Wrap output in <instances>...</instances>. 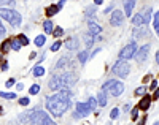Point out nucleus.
<instances>
[{
	"instance_id": "nucleus-1",
	"label": "nucleus",
	"mask_w": 159,
	"mask_h": 125,
	"mask_svg": "<svg viewBox=\"0 0 159 125\" xmlns=\"http://www.w3.org/2000/svg\"><path fill=\"white\" fill-rule=\"evenodd\" d=\"M72 100H73V95L70 92V89H60L59 92H56L54 95L46 98V109L54 117H60L70 108Z\"/></svg>"
},
{
	"instance_id": "nucleus-2",
	"label": "nucleus",
	"mask_w": 159,
	"mask_h": 125,
	"mask_svg": "<svg viewBox=\"0 0 159 125\" xmlns=\"http://www.w3.org/2000/svg\"><path fill=\"white\" fill-rule=\"evenodd\" d=\"M76 82L75 73H65L60 76H53L49 81V89L51 90H60V89H69L70 86Z\"/></svg>"
},
{
	"instance_id": "nucleus-3",
	"label": "nucleus",
	"mask_w": 159,
	"mask_h": 125,
	"mask_svg": "<svg viewBox=\"0 0 159 125\" xmlns=\"http://www.w3.org/2000/svg\"><path fill=\"white\" fill-rule=\"evenodd\" d=\"M29 122L30 125H56L45 111H32L29 114Z\"/></svg>"
},
{
	"instance_id": "nucleus-4",
	"label": "nucleus",
	"mask_w": 159,
	"mask_h": 125,
	"mask_svg": "<svg viewBox=\"0 0 159 125\" xmlns=\"http://www.w3.org/2000/svg\"><path fill=\"white\" fill-rule=\"evenodd\" d=\"M0 18L8 21L13 27L21 25V21H22L21 14L18 11H15V10H10V8H0Z\"/></svg>"
},
{
	"instance_id": "nucleus-5",
	"label": "nucleus",
	"mask_w": 159,
	"mask_h": 125,
	"mask_svg": "<svg viewBox=\"0 0 159 125\" xmlns=\"http://www.w3.org/2000/svg\"><path fill=\"white\" fill-rule=\"evenodd\" d=\"M102 90L103 92H110L113 97H118V95H121V93L124 92V84L119 82V81L110 79V81H107V82L103 84Z\"/></svg>"
},
{
	"instance_id": "nucleus-6",
	"label": "nucleus",
	"mask_w": 159,
	"mask_h": 125,
	"mask_svg": "<svg viewBox=\"0 0 159 125\" xmlns=\"http://www.w3.org/2000/svg\"><path fill=\"white\" fill-rule=\"evenodd\" d=\"M111 71H113L116 76H119V78H126L127 75H129V71H131V67H129V63H127L126 60H121V59H119V60H118V62L113 65Z\"/></svg>"
},
{
	"instance_id": "nucleus-7",
	"label": "nucleus",
	"mask_w": 159,
	"mask_h": 125,
	"mask_svg": "<svg viewBox=\"0 0 159 125\" xmlns=\"http://www.w3.org/2000/svg\"><path fill=\"white\" fill-rule=\"evenodd\" d=\"M135 51H137V45H135L134 41H132V43H129V45H126L123 49H121V52H119V59H121V60L132 59L134 54H135Z\"/></svg>"
},
{
	"instance_id": "nucleus-8",
	"label": "nucleus",
	"mask_w": 159,
	"mask_h": 125,
	"mask_svg": "<svg viewBox=\"0 0 159 125\" xmlns=\"http://www.w3.org/2000/svg\"><path fill=\"white\" fill-rule=\"evenodd\" d=\"M91 108L87 106V103H81V101H78L76 103V113H75V117L76 119H80V117H86L87 114H91Z\"/></svg>"
},
{
	"instance_id": "nucleus-9",
	"label": "nucleus",
	"mask_w": 159,
	"mask_h": 125,
	"mask_svg": "<svg viewBox=\"0 0 159 125\" xmlns=\"http://www.w3.org/2000/svg\"><path fill=\"white\" fill-rule=\"evenodd\" d=\"M148 52H150V45H145V46H142L140 49H137V52L134 54V57L137 59V62H145Z\"/></svg>"
},
{
	"instance_id": "nucleus-10",
	"label": "nucleus",
	"mask_w": 159,
	"mask_h": 125,
	"mask_svg": "<svg viewBox=\"0 0 159 125\" xmlns=\"http://www.w3.org/2000/svg\"><path fill=\"white\" fill-rule=\"evenodd\" d=\"M124 22V13L113 11L111 13V25H121Z\"/></svg>"
},
{
	"instance_id": "nucleus-11",
	"label": "nucleus",
	"mask_w": 159,
	"mask_h": 125,
	"mask_svg": "<svg viewBox=\"0 0 159 125\" xmlns=\"http://www.w3.org/2000/svg\"><path fill=\"white\" fill-rule=\"evenodd\" d=\"M147 33H148V27H147V25H140V27H135V29H134L132 35H134L135 40H138V38H143V36H147Z\"/></svg>"
},
{
	"instance_id": "nucleus-12",
	"label": "nucleus",
	"mask_w": 159,
	"mask_h": 125,
	"mask_svg": "<svg viewBox=\"0 0 159 125\" xmlns=\"http://www.w3.org/2000/svg\"><path fill=\"white\" fill-rule=\"evenodd\" d=\"M151 101H153V98H151L150 95H145L143 98L138 101V106H137V108H138V111H147L148 108H150Z\"/></svg>"
},
{
	"instance_id": "nucleus-13",
	"label": "nucleus",
	"mask_w": 159,
	"mask_h": 125,
	"mask_svg": "<svg viewBox=\"0 0 159 125\" xmlns=\"http://www.w3.org/2000/svg\"><path fill=\"white\" fill-rule=\"evenodd\" d=\"M135 6V0H126L124 2V16H131Z\"/></svg>"
},
{
	"instance_id": "nucleus-14",
	"label": "nucleus",
	"mask_w": 159,
	"mask_h": 125,
	"mask_svg": "<svg viewBox=\"0 0 159 125\" xmlns=\"http://www.w3.org/2000/svg\"><path fill=\"white\" fill-rule=\"evenodd\" d=\"M87 27H89V33H92V35H99V33L102 32V27L97 24V22H94V21H89Z\"/></svg>"
},
{
	"instance_id": "nucleus-15",
	"label": "nucleus",
	"mask_w": 159,
	"mask_h": 125,
	"mask_svg": "<svg viewBox=\"0 0 159 125\" xmlns=\"http://www.w3.org/2000/svg\"><path fill=\"white\" fill-rule=\"evenodd\" d=\"M65 48L69 51H76V49H78V40L73 38V36H72V38H69L65 41Z\"/></svg>"
},
{
	"instance_id": "nucleus-16",
	"label": "nucleus",
	"mask_w": 159,
	"mask_h": 125,
	"mask_svg": "<svg viewBox=\"0 0 159 125\" xmlns=\"http://www.w3.org/2000/svg\"><path fill=\"white\" fill-rule=\"evenodd\" d=\"M96 101L100 104V106H105V104H107V92L100 90L99 95H97V98H96Z\"/></svg>"
},
{
	"instance_id": "nucleus-17",
	"label": "nucleus",
	"mask_w": 159,
	"mask_h": 125,
	"mask_svg": "<svg viewBox=\"0 0 159 125\" xmlns=\"http://www.w3.org/2000/svg\"><path fill=\"white\" fill-rule=\"evenodd\" d=\"M151 13H153V11H151V8H147V10L143 11V14H142V19H143V24H150V21H151V16H153Z\"/></svg>"
},
{
	"instance_id": "nucleus-18",
	"label": "nucleus",
	"mask_w": 159,
	"mask_h": 125,
	"mask_svg": "<svg viewBox=\"0 0 159 125\" xmlns=\"http://www.w3.org/2000/svg\"><path fill=\"white\" fill-rule=\"evenodd\" d=\"M59 6L57 5H51V6H48V8H46V16H54V14H57V13H59Z\"/></svg>"
},
{
	"instance_id": "nucleus-19",
	"label": "nucleus",
	"mask_w": 159,
	"mask_h": 125,
	"mask_svg": "<svg viewBox=\"0 0 159 125\" xmlns=\"http://www.w3.org/2000/svg\"><path fill=\"white\" fill-rule=\"evenodd\" d=\"M67 63H69V57H60L56 63V68H65Z\"/></svg>"
},
{
	"instance_id": "nucleus-20",
	"label": "nucleus",
	"mask_w": 159,
	"mask_h": 125,
	"mask_svg": "<svg viewBox=\"0 0 159 125\" xmlns=\"http://www.w3.org/2000/svg\"><path fill=\"white\" fill-rule=\"evenodd\" d=\"M43 30H45L46 33H53V30H54V24L51 21H45L43 22Z\"/></svg>"
},
{
	"instance_id": "nucleus-21",
	"label": "nucleus",
	"mask_w": 159,
	"mask_h": 125,
	"mask_svg": "<svg viewBox=\"0 0 159 125\" xmlns=\"http://www.w3.org/2000/svg\"><path fill=\"white\" fill-rule=\"evenodd\" d=\"M94 43V35L92 33H87L86 36H84V45H86V48H91Z\"/></svg>"
},
{
	"instance_id": "nucleus-22",
	"label": "nucleus",
	"mask_w": 159,
	"mask_h": 125,
	"mask_svg": "<svg viewBox=\"0 0 159 125\" xmlns=\"http://www.w3.org/2000/svg\"><path fill=\"white\" fill-rule=\"evenodd\" d=\"M132 24H134L135 27H140V25H143V19H142V14L134 16V18H132Z\"/></svg>"
},
{
	"instance_id": "nucleus-23",
	"label": "nucleus",
	"mask_w": 159,
	"mask_h": 125,
	"mask_svg": "<svg viewBox=\"0 0 159 125\" xmlns=\"http://www.w3.org/2000/svg\"><path fill=\"white\" fill-rule=\"evenodd\" d=\"M78 59L81 63H86L87 59H89V54H87V51H81V52L78 54Z\"/></svg>"
},
{
	"instance_id": "nucleus-24",
	"label": "nucleus",
	"mask_w": 159,
	"mask_h": 125,
	"mask_svg": "<svg viewBox=\"0 0 159 125\" xmlns=\"http://www.w3.org/2000/svg\"><path fill=\"white\" fill-rule=\"evenodd\" d=\"M10 48L13 51H19L21 49V43H19L18 40H11V41H10Z\"/></svg>"
},
{
	"instance_id": "nucleus-25",
	"label": "nucleus",
	"mask_w": 159,
	"mask_h": 125,
	"mask_svg": "<svg viewBox=\"0 0 159 125\" xmlns=\"http://www.w3.org/2000/svg\"><path fill=\"white\" fill-rule=\"evenodd\" d=\"M45 41H46L45 35H38V36L35 38V46H38V48H40V46H43V45H45Z\"/></svg>"
},
{
	"instance_id": "nucleus-26",
	"label": "nucleus",
	"mask_w": 159,
	"mask_h": 125,
	"mask_svg": "<svg viewBox=\"0 0 159 125\" xmlns=\"http://www.w3.org/2000/svg\"><path fill=\"white\" fill-rule=\"evenodd\" d=\"M0 97H2V98H6V100H13V98H16V93H13V92H2V93H0Z\"/></svg>"
},
{
	"instance_id": "nucleus-27",
	"label": "nucleus",
	"mask_w": 159,
	"mask_h": 125,
	"mask_svg": "<svg viewBox=\"0 0 159 125\" xmlns=\"http://www.w3.org/2000/svg\"><path fill=\"white\" fill-rule=\"evenodd\" d=\"M10 41H11V40H5V41L2 43V48H0L2 52H8L10 51Z\"/></svg>"
},
{
	"instance_id": "nucleus-28",
	"label": "nucleus",
	"mask_w": 159,
	"mask_h": 125,
	"mask_svg": "<svg viewBox=\"0 0 159 125\" xmlns=\"http://www.w3.org/2000/svg\"><path fill=\"white\" fill-rule=\"evenodd\" d=\"M33 75L35 76H43L45 75V68H43V67H35V68H33Z\"/></svg>"
},
{
	"instance_id": "nucleus-29",
	"label": "nucleus",
	"mask_w": 159,
	"mask_h": 125,
	"mask_svg": "<svg viewBox=\"0 0 159 125\" xmlns=\"http://www.w3.org/2000/svg\"><path fill=\"white\" fill-rule=\"evenodd\" d=\"M18 41L21 43V46H27V45H29V40H27L26 35H19L18 36Z\"/></svg>"
},
{
	"instance_id": "nucleus-30",
	"label": "nucleus",
	"mask_w": 159,
	"mask_h": 125,
	"mask_svg": "<svg viewBox=\"0 0 159 125\" xmlns=\"http://www.w3.org/2000/svg\"><path fill=\"white\" fill-rule=\"evenodd\" d=\"M94 14H96V8H94V6H87L86 8V16L87 18H92Z\"/></svg>"
},
{
	"instance_id": "nucleus-31",
	"label": "nucleus",
	"mask_w": 159,
	"mask_h": 125,
	"mask_svg": "<svg viewBox=\"0 0 159 125\" xmlns=\"http://www.w3.org/2000/svg\"><path fill=\"white\" fill-rule=\"evenodd\" d=\"M87 106H89L91 109H96V106H97V101H96V98H94V97H91V98L87 100Z\"/></svg>"
},
{
	"instance_id": "nucleus-32",
	"label": "nucleus",
	"mask_w": 159,
	"mask_h": 125,
	"mask_svg": "<svg viewBox=\"0 0 159 125\" xmlns=\"http://www.w3.org/2000/svg\"><path fill=\"white\" fill-rule=\"evenodd\" d=\"M29 92L32 93V95H37V93L40 92V86H38V84H33V86L30 87V90H29Z\"/></svg>"
},
{
	"instance_id": "nucleus-33",
	"label": "nucleus",
	"mask_w": 159,
	"mask_h": 125,
	"mask_svg": "<svg viewBox=\"0 0 159 125\" xmlns=\"http://www.w3.org/2000/svg\"><path fill=\"white\" fill-rule=\"evenodd\" d=\"M53 33H54V36H56V38H59V36L64 33V29H62V27H57V29L53 30Z\"/></svg>"
},
{
	"instance_id": "nucleus-34",
	"label": "nucleus",
	"mask_w": 159,
	"mask_h": 125,
	"mask_svg": "<svg viewBox=\"0 0 159 125\" xmlns=\"http://www.w3.org/2000/svg\"><path fill=\"white\" fill-rule=\"evenodd\" d=\"M145 93H147V87H138V89L135 90V95H138V97L145 95Z\"/></svg>"
},
{
	"instance_id": "nucleus-35",
	"label": "nucleus",
	"mask_w": 159,
	"mask_h": 125,
	"mask_svg": "<svg viewBox=\"0 0 159 125\" xmlns=\"http://www.w3.org/2000/svg\"><path fill=\"white\" fill-rule=\"evenodd\" d=\"M154 30H159V14L158 13H154Z\"/></svg>"
},
{
	"instance_id": "nucleus-36",
	"label": "nucleus",
	"mask_w": 159,
	"mask_h": 125,
	"mask_svg": "<svg viewBox=\"0 0 159 125\" xmlns=\"http://www.w3.org/2000/svg\"><path fill=\"white\" fill-rule=\"evenodd\" d=\"M118 116H119V109H116V108H115V109H111V113H110L111 119H116Z\"/></svg>"
},
{
	"instance_id": "nucleus-37",
	"label": "nucleus",
	"mask_w": 159,
	"mask_h": 125,
	"mask_svg": "<svg viewBox=\"0 0 159 125\" xmlns=\"http://www.w3.org/2000/svg\"><path fill=\"white\" fill-rule=\"evenodd\" d=\"M29 103H30L29 98H21V100H19V104H21V106H27Z\"/></svg>"
},
{
	"instance_id": "nucleus-38",
	"label": "nucleus",
	"mask_w": 159,
	"mask_h": 125,
	"mask_svg": "<svg viewBox=\"0 0 159 125\" xmlns=\"http://www.w3.org/2000/svg\"><path fill=\"white\" fill-rule=\"evenodd\" d=\"M15 0H0V5H13Z\"/></svg>"
},
{
	"instance_id": "nucleus-39",
	"label": "nucleus",
	"mask_w": 159,
	"mask_h": 125,
	"mask_svg": "<svg viewBox=\"0 0 159 125\" xmlns=\"http://www.w3.org/2000/svg\"><path fill=\"white\" fill-rule=\"evenodd\" d=\"M138 117V108H134L132 109V120H135Z\"/></svg>"
},
{
	"instance_id": "nucleus-40",
	"label": "nucleus",
	"mask_w": 159,
	"mask_h": 125,
	"mask_svg": "<svg viewBox=\"0 0 159 125\" xmlns=\"http://www.w3.org/2000/svg\"><path fill=\"white\" fill-rule=\"evenodd\" d=\"M59 48H60V41H56V43H54V45L51 46V51H57Z\"/></svg>"
},
{
	"instance_id": "nucleus-41",
	"label": "nucleus",
	"mask_w": 159,
	"mask_h": 125,
	"mask_svg": "<svg viewBox=\"0 0 159 125\" xmlns=\"http://www.w3.org/2000/svg\"><path fill=\"white\" fill-rule=\"evenodd\" d=\"M5 33H6V30H5V27L2 25V22H0V38H2V36H5Z\"/></svg>"
},
{
	"instance_id": "nucleus-42",
	"label": "nucleus",
	"mask_w": 159,
	"mask_h": 125,
	"mask_svg": "<svg viewBox=\"0 0 159 125\" xmlns=\"http://www.w3.org/2000/svg\"><path fill=\"white\" fill-rule=\"evenodd\" d=\"M5 84H6V87H11V86H15V79H8Z\"/></svg>"
},
{
	"instance_id": "nucleus-43",
	"label": "nucleus",
	"mask_w": 159,
	"mask_h": 125,
	"mask_svg": "<svg viewBox=\"0 0 159 125\" xmlns=\"http://www.w3.org/2000/svg\"><path fill=\"white\" fill-rule=\"evenodd\" d=\"M158 87V81H153V82H151V89H156Z\"/></svg>"
},
{
	"instance_id": "nucleus-44",
	"label": "nucleus",
	"mask_w": 159,
	"mask_h": 125,
	"mask_svg": "<svg viewBox=\"0 0 159 125\" xmlns=\"http://www.w3.org/2000/svg\"><path fill=\"white\" fill-rule=\"evenodd\" d=\"M2 70H8V63H6V62H3V65H2Z\"/></svg>"
},
{
	"instance_id": "nucleus-45",
	"label": "nucleus",
	"mask_w": 159,
	"mask_h": 125,
	"mask_svg": "<svg viewBox=\"0 0 159 125\" xmlns=\"http://www.w3.org/2000/svg\"><path fill=\"white\" fill-rule=\"evenodd\" d=\"M65 2H67V0H60V2H59V5H57V6H59V8H62V5H64Z\"/></svg>"
},
{
	"instance_id": "nucleus-46",
	"label": "nucleus",
	"mask_w": 159,
	"mask_h": 125,
	"mask_svg": "<svg viewBox=\"0 0 159 125\" xmlns=\"http://www.w3.org/2000/svg\"><path fill=\"white\" fill-rule=\"evenodd\" d=\"M150 76H151V75H148V76H145V78H143V82H148V81H150Z\"/></svg>"
},
{
	"instance_id": "nucleus-47",
	"label": "nucleus",
	"mask_w": 159,
	"mask_h": 125,
	"mask_svg": "<svg viewBox=\"0 0 159 125\" xmlns=\"http://www.w3.org/2000/svg\"><path fill=\"white\" fill-rule=\"evenodd\" d=\"M145 120H147V117H143V119H142L140 122H138V125H145Z\"/></svg>"
},
{
	"instance_id": "nucleus-48",
	"label": "nucleus",
	"mask_w": 159,
	"mask_h": 125,
	"mask_svg": "<svg viewBox=\"0 0 159 125\" xmlns=\"http://www.w3.org/2000/svg\"><path fill=\"white\" fill-rule=\"evenodd\" d=\"M158 98H159V92L156 90V92H154V100H158Z\"/></svg>"
},
{
	"instance_id": "nucleus-49",
	"label": "nucleus",
	"mask_w": 159,
	"mask_h": 125,
	"mask_svg": "<svg viewBox=\"0 0 159 125\" xmlns=\"http://www.w3.org/2000/svg\"><path fill=\"white\" fill-rule=\"evenodd\" d=\"M102 2H103V0H94V3H96V5H100Z\"/></svg>"
},
{
	"instance_id": "nucleus-50",
	"label": "nucleus",
	"mask_w": 159,
	"mask_h": 125,
	"mask_svg": "<svg viewBox=\"0 0 159 125\" xmlns=\"http://www.w3.org/2000/svg\"><path fill=\"white\" fill-rule=\"evenodd\" d=\"M154 125H159V124H158V122H156V124H154Z\"/></svg>"
},
{
	"instance_id": "nucleus-51",
	"label": "nucleus",
	"mask_w": 159,
	"mask_h": 125,
	"mask_svg": "<svg viewBox=\"0 0 159 125\" xmlns=\"http://www.w3.org/2000/svg\"><path fill=\"white\" fill-rule=\"evenodd\" d=\"M0 113H2V108H0Z\"/></svg>"
},
{
	"instance_id": "nucleus-52",
	"label": "nucleus",
	"mask_w": 159,
	"mask_h": 125,
	"mask_svg": "<svg viewBox=\"0 0 159 125\" xmlns=\"http://www.w3.org/2000/svg\"><path fill=\"white\" fill-rule=\"evenodd\" d=\"M110 125H111V124H110Z\"/></svg>"
}]
</instances>
